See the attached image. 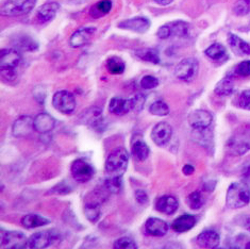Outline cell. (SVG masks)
<instances>
[{
	"label": "cell",
	"instance_id": "60d3db41",
	"mask_svg": "<svg viewBox=\"0 0 250 249\" xmlns=\"http://www.w3.org/2000/svg\"><path fill=\"white\" fill-rule=\"evenodd\" d=\"M235 73L241 77L250 76V60L243 61L235 68Z\"/></svg>",
	"mask_w": 250,
	"mask_h": 249
},
{
	"label": "cell",
	"instance_id": "8fae6325",
	"mask_svg": "<svg viewBox=\"0 0 250 249\" xmlns=\"http://www.w3.org/2000/svg\"><path fill=\"white\" fill-rule=\"evenodd\" d=\"M70 171L74 179L80 183H85L90 181L95 174L93 166L82 159H78L73 162Z\"/></svg>",
	"mask_w": 250,
	"mask_h": 249
},
{
	"label": "cell",
	"instance_id": "d4e9b609",
	"mask_svg": "<svg viewBox=\"0 0 250 249\" xmlns=\"http://www.w3.org/2000/svg\"><path fill=\"white\" fill-rule=\"evenodd\" d=\"M50 221L48 218L42 216L35 213H30L21 218V225L27 229H34L39 227H43L45 225H48Z\"/></svg>",
	"mask_w": 250,
	"mask_h": 249
},
{
	"label": "cell",
	"instance_id": "f35d334b",
	"mask_svg": "<svg viewBox=\"0 0 250 249\" xmlns=\"http://www.w3.org/2000/svg\"><path fill=\"white\" fill-rule=\"evenodd\" d=\"M158 85H159L158 78L150 75L144 76L141 80V86L144 88V90H152V88H156Z\"/></svg>",
	"mask_w": 250,
	"mask_h": 249
},
{
	"label": "cell",
	"instance_id": "52a82bcc",
	"mask_svg": "<svg viewBox=\"0 0 250 249\" xmlns=\"http://www.w3.org/2000/svg\"><path fill=\"white\" fill-rule=\"evenodd\" d=\"M52 105L62 114H71L76 109V99L68 91H59L52 97Z\"/></svg>",
	"mask_w": 250,
	"mask_h": 249
},
{
	"label": "cell",
	"instance_id": "836d02e7",
	"mask_svg": "<svg viewBox=\"0 0 250 249\" xmlns=\"http://www.w3.org/2000/svg\"><path fill=\"white\" fill-rule=\"evenodd\" d=\"M188 204L190 209L198 210L202 206H204L205 198H204V196H202V194L200 192L195 191L188 195Z\"/></svg>",
	"mask_w": 250,
	"mask_h": 249
},
{
	"label": "cell",
	"instance_id": "7a4b0ae2",
	"mask_svg": "<svg viewBox=\"0 0 250 249\" xmlns=\"http://www.w3.org/2000/svg\"><path fill=\"white\" fill-rule=\"evenodd\" d=\"M129 153L126 148L118 147L113 150L105 161V173L109 177H122L127 169Z\"/></svg>",
	"mask_w": 250,
	"mask_h": 249
},
{
	"label": "cell",
	"instance_id": "74e56055",
	"mask_svg": "<svg viewBox=\"0 0 250 249\" xmlns=\"http://www.w3.org/2000/svg\"><path fill=\"white\" fill-rule=\"evenodd\" d=\"M113 247H114L115 249H135V248H138L134 241L131 240L130 238H127V236H124V238L116 240L114 243V246Z\"/></svg>",
	"mask_w": 250,
	"mask_h": 249
},
{
	"label": "cell",
	"instance_id": "4dcf8cb0",
	"mask_svg": "<svg viewBox=\"0 0 250 249\" xmlns=\"http://www.w3.org/2000/svg\"><path fill=\"white\" fill-rule=\"evenodd\" d=\"M135 56L140 58L141 60H143V61L150 62V63H153V64H159L160 63L159 52L153 48H145V49L136 50Z\"/></svg>",
	"mask_w": 250,
	"mask_h": 249
},
{
	"label": "cell",
	"instance_id": "ba28073f",
	"mask_svg": "<svg viewBox=\"0 0 250 249\" xmlns=\"http://www.w3.org/2000/svg\"><path fill=\"white\" fill-rule=\"evenodd\" d=\"M199 64L194 58H188L182 60L176 66L175 75L178 79L190 82L198 74Z\"/></svg>",
	"mask_w": 250,
	"mask_h": 249
},
{
	"label": "cell",
	"instance_id": "ffe728a7",
	"mask_svg": "<svg viewBox=\"0 0 250 249\" xmlns=\"http://www.w3.org/2000/svg\"><path fill=\"white\" fill-rule=\"evenodd\" d=\"M109 111L112 114L124 115L133 111L132 99H124L120 97H113L109 104Z\"/></svg>",
	"mask_w": 250,
	"mask_h": 249
},
{
	"label": "cell",
	"instance_id": "d590c367",
	"mask_svg": "<svg viewBox=\"0 0 250 249\" xmlns=\"http://www.w3.org/2000/svg\"><path fill=\"white\" fill-rule=\"evenodd\" d=\"M105 188L111 193H118L122 188V177H109L104 181Z\"/></svg>",
	"mask_w": 250,
	"mask_h": 249
},
{
	"label": "cell",
	"instance_id": "4fadbf2b",
	"mask_svg": "<svg viewBox=\"0 0 250 249\" xmlns=\"http://www.w3.org/2000/svg\"><path fill=\"white\" fill-rule=\"evenodd\" d=\"M34 130V118L29 115H23L14 122L12 132L15 138H27Z\"/></svg>",
	"mask_w": 250,
	"mask_h": 249
},
{
	"label": "cell",
	"instance_id": "4316f807",
	"mask_svg": "<svg viewBox=\"0 0 250 249\" xmlns=\"http://www.w3.org/2000/svg\"><path fill=\"white\" fill-rule=\"evenodd\" d=\"M234 91V79L232 78L231 76L225 77L224 79L220 80L215 88H214V92L218 96H229Z\"/></svg>",
	"mask_w": 250,
	"mask_h": 249
},
{
	"label": "cell",
	"instance_id": "d6a6232c",
	"mask_svg": "<svg viewBox=\"0 0 250 249\" xmlns=\"http://www.w3.org/2000/svg\"><path fill=\"white\" fill-rule=\"evenodd\" d=\"M149 112L156 116H166L169 114V108L162 100H158L149 106Z\"/></svg>",
	"mask_w": 250,
	"mask_h": 249
},
{
	"label": "cell",
	"instance_id": "30bf717a",
	"mask_svg": "<svg viewBox=\"0 0 250 249\" xmlns=\"http://www.w3.org/2000/svg\"><path fill=\"white\" fill-rule=\"evenodd\" d=\"M59 241V233L55 230H44L34 233L28 240V248L42 249L47 248Z\"/></svg>",
	"mask_w": 250,
	"mask_h": 249
},
{
	"label": "cell",
	"instance_id": "bcb514c9",
	"mask_svg": "<svg viewBox=\"0 0 250 249\" xmlns=\"http://www.w3.org/2000/svg\"><path fill=\"white\" fill-rule=\"evenodd\" d=\"M154 2L160 5H168L172 2V0H154Z\"/></svg>",
	"mask_w": 250,
	"mask_h": 249
},
{
	"label": "cell",
	"instance_id": "e0dca14e",
	"mask_svg": "<svg viewBox=\"0 0 250 249\" xmlns=\"http://www.w3.org/2000/svg\"><path fill=\"white\" fill-rule=\"evenodd\" d=\"M145 229L152 236H164L168 231V225L165 221L157 217L148 218L145 223Z\"/></svg>",
	"mask_w": 250,
	"mask_h": 249
},
{
	"label": "cell",
	"instance_id": "ee69618b",
	"mask_svg": "<svg viewBox=\"0 0 250 249\" xmlns=\"http://www.w3.org/2000/svg\"><path fill=\"white\" fill-rule=\"evenodd\" d=\"M135 198L140 205H146L148 203V195L143 189H138L135 192Z\"/></svg>",
	"mask_w": 250,
	"mask_h": 249
},
{
	"label": "cell",
	"instance_id": "7c38bea8",
	"mask_svg": "<svg viewBox=\"0 0 250 249\" xmlns=\"http://www.w3.org/2000/svg\"><path fill=\"white\" fill-rule=\"evenodd\" d=\"M172 135V127L168 123L161 122L153 127L151 131V139L158 146H164L168 143Z\"/></svg>",
	"mask_w": 250,
	"mask_h": 249
},
{
	"label": "cell",
	"instance_id": "f1b7e54d",
	"mask_svg": "<svg viewBox=\"0 0 250 249\" xmlns=\"http://www.w3.org/2000/svg\"><path fill=\"white\" fill-rule=\"evenodd\" d=\"M103 112L98 108H92L85 111L84 113H82V123L86 124H91V126L95 127L101 123V118H103Z\"/></svg>",
	"mask_w": 250,
	"mask_h": 249
},
{
	"label": "cell",
	"instance_id": "44dd1931",
	"mask_svg": "<svg viewBox=\"0 0 250 249\" xmlns=\"http://www.w3.org/2000/svg\"><path fill=\"white\" fill-rule=\"evenodd\" d=\"M196 223H197V219L192 214H184L181 215L178 218H176L171 224V228L175 232L178 233H183L189 231L192 228L195 227Z\"/></svg>",
	"mask_w": 250,
	"mask_h": 249
},
{
	"label": "cell",
	"instance_id": "9c48e42d",
	"mask_svg": "<svg viewBox=\"0 0 250 249\" xmlns=\"http://www.w3.org/2000/svg\"><path fill=\"white\" fill-rule=\"evenodd\" d=\"M0 240L1 248L4 249H22L28 247V240L25 234L19 231H5L2 229Z\"/></svg>",
	"mask_w": 250,
	"mask_h": 249
},
{
	"label": "cell",
	"instance_id": "9a60e30c",
	"mask_svg": "<svg viewBox=\"0 0 250 249\" xmlns=\"http://www.w3.org/2000/svg\"><path fill=\"white\" fill-rule=\"evenodd\" d=\"M118 27L125 30H130L136 33H145L150 27V21L146 17L138 16L134 19L123 21L118 23Z\"/></svg>",
	"mask_w": 250,
	"mask_h": 249
},
{
	"label": "cell",
	"instance_id": "7dc6e473",
	"mask_svg": "<svg viewBox=\"0 0 250 249\" xmlns=\"http://www.w3.org/2000/svg\"><path fill=\"white\" fill-rule=\"evenodd\" d=\"M243 176H244V178H246V179H247V178H250V166L246 170H244V175Z\"/></svg>",
	"mask_w": 250,
	"mask_h": 249
},
{
	"label": "cell",
	"instance_id": "7bdbcfd3",
	"mask_svg": "<svg viewBox=\"0 0 250 249\" xmlns=\"http://www.w3.org/2000/svg\"><path fill=\"white\" fill-rule=\"evenodd\" d=\"M70 192H71V187H69L67 183H65V181H63V182L60 183V185H58V186H56L55 187H53L51 189L50 194L55 193V194H62V195H64V194H68Z\"/></svg>",
	"mask_w": 250,
	"mask_h": 249
},
{
	"label": "cell",
	"instance_id": "c3c4849f",
	"mask_svg": "<svg viewBox=\"0 0 250 249\" xmlns=\"http://www.w3.org/2000/svg\"><path fill=\"white\" fill-rule=\"evenodd\" d=\"M245 228L250 231V217H248L246 221H245Z\"/></svg>",
	"mask_w": 250,
	"mask_h": 249
},
{
	"label": "cell",
	"instance_id": "d6986e66",
	"mask_svg": "<svg viewBox=\"0 0 250 249\" xmlns=\"http://www.w3.org/2000/svg\"><path fill=\"white\" fill-rule=\"evenodd\" d=\"M179 203L176 197L170 196V195H164L160 197L156 201V209L160 213H163L166 215H171L178 210Z\"/></svg>",
	"mask_w": 250,
	"mask_h": 249
},
{
	"label": "cell",
	"instance_id": "b9f144b4",
	"mask_svg": "<svg viewBox=\"0 0 250 249\" xmlns=\"http://www.w3.org/2000/svg\"><path fill=\"white\" fill-rule=\"evenodd\" d=\"M239 105L244 110L250 111V90L244 91L239 98Z\"/></svg>",
	"mask_w": 250,
	"mask_h": 249
},
{
	"label": "cell",
	"instance_id": "5bb4252c",
	"mask_svg": "<svg viewBox=\"0 0 250 249\" xmlns=\"http://www.w3.org/2000/svg\"><path fill=\"white\" fill-rule=\"evenodd\" d=\"M188 123L190 127L197 130H204L211 126L213 116L206 110H196L188 115Z\"/></svg>",
	"mask_w": 250,
	"mask_h": 249
},
{
	"label": "cell",
	"instance_id": "ab89813d",
	"mask_svg": "<svg viewBox=\"0 0 250 249\" xmlns=\"http://www.w3.org/2000/svg\"><path fill=\"white\" fill-rule=\"evenodd\" d=\"M131 99H132L133 111L140 112L143 108H144V104H145V102H146V97L144 96V95L138 94V95H135V96L131 97Z\"/></svg>",
	"mask_w": 250,
	"mask_h": 249
},
{
	"label": "cell",
	"instance_id": "7402d4cb",
	"mask_svg": "<svg viewBox=\"0 0 250 249\" xmlns=\"http://www.w3.org/2000/svg\"><path fill=\"white\" fill-rule=\"evenodd\" d=\"M197 244L202 248H216L219 245V234L214 230H205L197 236Z\"/></svg>",
	"mask_w": 250,
	"mask_h": 249
},
{
	"label": "cell",
	"instance_id": "2e32d148",
	"mask_svg": "<svg viewBox=\"0 0 250 249\" xmlns=\"http://www.w3.org/2000/svg\"><path fill=\"white\" fill-rule=\"evenodd\" d=\"M96 31L94 27H84L80 28L78 30L75 31L69 39V44L73 48H80V47L84 46L88 43L91 40L93 34Z\"/></svg>",
	"mask_w": 250,
	"mask_h": 249
},
{
	"label": "cell",
	"instance_id": "277c9868",
	"mask_svg": "<svg viewBox=\"0 0 250 249\" xmlns=\"http://www.w3.org/2000/svg\"><path fill=\"white\" fill-rule=\"evenodd\" d=\"M21 61V57L16 49L7 48L0 51V70L5 80H14L16 78Z\"/></svg>",
	"mask_w": 250,
	"mask_h": 249
},
{
	"label": "cell",
	"instance_id": "cb8c5ba5",
	"mask_svg": "<svg viewBox=\"0 0 250 249\" xmlns=\"http://www.w3.org/2000/svg\"><path fill=\"white\" fill-rule=\"evenodd\" d=\"M229 45L231 47L232 51L236 53L237 56H249L250 55V45L242 40L241 38L237 37L235 34L230 33L228 37Z\"/></svg>",
	"mask_w": 250,
	"mask_h": 249
},
{
	"label": "cell",
	"instance_id": "484cf974",
	"mask_svg": "<svg viewBox=\"0 0 250 249\" xmlns=\"http://www.w3.org/2000/svg\"><path fill=\"white\" fill-rule=\"evenodd\" d=\"M131 151H132L133 157L138 160V161H145V160L149 157L150 153L149 147H148V145L143 140L133 141Z\"/></svg>",
	"mask_w": 250,
	"mask_h": 249
},
{
	"label": "cell",
	"instance_id": "e575fe53",
	"mask_svg": "<svg viewBox=\"0 0 250 249\" xmlns=\"http://www.w3.org/2000/svg\"><path fill=\"white\" fill-rule=\"evenodd\" d=\"M84 214L91 223H96L100 217V208L96 204H88L84 208Z\"/></svg>",
	"mask_w": 250,
	"mask_h": 249
},
{
	"label": "cell",
	"instance_id": "603a6c76",
	"mask_svg": "<svg viewBox=\"0 0 250 249\" xmlns=\"http://www.w3.org/2000/svg\"><path fill=\"white\" fill-rule=\"evenodd\" d=\"M59 9H60V4L58 2H47L43 4L38 10V13H37L39 21L45 23L52 21L56 17Z\"/></svg>",
	"mask_w": 250,
	"mask_h": 249
},
{
	"label": "cell",
	"instance_id": "8992f818",
	"mask_svg": "<svg viewBox=\"0 0 250 249\" xmlns=\"http://www.w3.org/2000/svg\"><path fill=\"white\" fill-rule=\"evenodd\" d=\"M189 31V25L186 21H177L165 23L162 27L159 28L157 32L158 38L161 40H166L171 37L184 38L187 37Z\"/></svg>",
	"mask_w": 250,
	"mask_h": 249
},
{
	"label": "cell",
	"instance_id": "ac0fdd59",
	"mask_svg": "<svg viewBox=\"0 0 250 249\" xmlns=\"http://www.w3.org/2000/svg\"><path fill=\"white\" fill-rule=\"evenodd\" d=\"M56 126V121L51 115L47 113H40L34 117V131L41 134H46L52 131Z\"/></svg>",
	"mask_w": 250,
	"mask_h": 249
},
{
	"label": "cell",
	"instance_id": "1f68e13d",
	"mask_svg": "<svg viewBox=\"0 0 250 249\" xmlns=\"http://www.w3.org/2000/svg\"><path fill=\"white\" fill-rule=\"evenodd\" d=\"M106 68L113 75H121L125 72L126 65H125V62L121 58L112 57L106 61Z\"/></svg>",
	"mask_w": 250,
	"mask_h": 249
},
{
	"label": "cell",
	"instance_id": "6da1fadb",
	"mask_svg": "<svg viewBox=\"0 0 250 249\" xmlns=\"http://www.w3.org/2000/svg\"><path fill=\"white\" fill-rule=\"evenodd\" d=\"M230 155L243 156L250 150V124H243L230 136L227 143Z\"/></svg>",
	"mask_w": 250,
	"mask_h": 249
},
{
	"label": "cell",
	"instance_id": "5b68a950",
	"mask_svg": "<svg viewBox=\"0 0 250 249\" xmlns=\"http://www.w3.org/2000/svg\"><path fill=\"white\" fill-rule=\"evenodd\" d=\"M38 0H5L1 7V15L9 17L21 16L30 13Z\"/></svg>",
	"mask_w": 250,
	"mask_h": 249
},
{
	"label": "cell",
	"instance_id": "3957f363",
	"mask_svg": "<svg viewBox=\"0 0 250 249\" xmlns=\"http://www.w3.org/2000/svg\"><path fill=\"white\" fill-rule=\"evenodd\" d=\"M250 201V187L246 182H234L229 187L226 205L230 209H240Z\"/></svg>",
	"mask_w": 250,
	"mask_h": 249
},
{
	"label": "cell",
	"instance_id": "8d00e7d4",
	"mask_svg": "<svg viewBox=\"0 0 250 249\" xmlns=\"http://www.w3.org/2000/svg\"><path fill=\"white\" fill-rule=\"evenodd\" d=\"M234 14L237 16H245L250 14V0H239L233 7Z\"/></svg>",
	"mask_w": 250,
	"mask_h": 249
},
{
	"label": "cell",
	"instance_id": "83f0119b",
	"mask_svg": "<svg viewBox=\"0 0 250 249\" xmlns=\"http://www.w3.org/2000/svg\"><path fill=\"white\" fill-rule=\"evenodd\" d=\"M112 0H100V1L94 4L91 8L90 14L94 19H100V17H104L110 13V11L112 10Z\"/></svg>",
	"mask_w": 250,
	"mask_h": 249
},
{
	"label": "cell",
	"instance_id": "f546056e",
	"mask_svg": "<svg viewBox=\"0 0 250 249\" xmlns=\"http://www.w3.org/2000/svg\"><path fill=\"white\" fill-rule=\"evenodd\" d=\"M205 53L208 58H210L211 60H214V61L223 60V59L227 56L225 47L222 44H218V43H215L211 45L210 47H208Z\"/></svg>",
	"mask_w": 250,
	"mask_h": 249
},
{
	"label": "cell",
	"instance_id": "681fc988",
	"mask_svg": "<svg viewBox=\"0 0 250 249\" xmlns=\"http://www.w3.org/2000/svg\"><path fill=\"white\" fill-rule=\"evenodd\" d=\"M246 248H248V249H250V242L248 243V244L246 245Z\"/></svg>",
	"mask_w": 250,
	"mask_h": 249
},
{
	"label": "cell",
	"instance_id": "f6af8a7d",
	"mask_svg": "<svg viewBox=\"0 0 250 249\" xmlns=\"http://www.w3.org/2000/svg\"><path fill=\"white\" fill-rule=\"evenodd\" d=\"M194 166H192L190 164H186L183 166V168H182V173L184 174V175H187V176H189V175H192L193 173H194Z\"/></svg>",
	"mask_w": 250,
	"mask_h": 249
}]
</instances>
